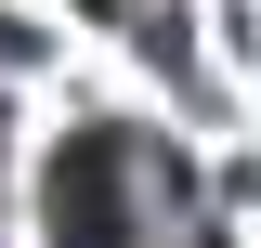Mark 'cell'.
<instances>
[{"label":"cell","mask_w":261,"mask_h":248,"mask_svg":"<svg viewBox=\"0 0 261 248\" xmlns=\"http://www.w3.org/2000/svg\"><path fill=\"white\" fill-rule=\"evenodd\" d=\"M144 183H157V157L130 144V131H65L53 170H39L53 248H144Z\"/></svg>","instance_id":"6da1fadb"},{"label":"cell","mask_w":261,"mask_h":248,"mask_svg":"<svg viewBox=\"0 0 261 248\" xmlns=\"http://www.w3.org/2000/svg\"><path fill=\"white\" fill-rule=\"evenodd\" d=\"M0 65H27V27H13V13H0Z\"/></svg>","instance_id":"7a4b0ae2"}]
</instances>
